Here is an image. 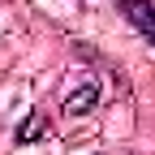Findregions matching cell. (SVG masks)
Segmentation results:
<instances>
[{"label":"cell","mask_w":155,"mask_h":155,"mask_svg":"<svg viewBox=\"0 0 155 155\" xmlns=\"http://www.w3.org/2000/svg\"><path fill=\"white\" fill-rule=\"evenodd\" d=\"M43 121H48L43 112H30L26 121H22V129H17V147H30V142L39 138V134H43Z\"/></svg>","instance_id":"3"},{"label":"cell","mask_w":155,"mask_h":155,"mask_svg":"<svg viewBox=\"0 0 155 155\" xmlns=\"http://www.w3.org/2000/svg\"><path fill=\"white\" fill-rule=\"evenodd\" d=\"M116 9H121V17L155 48V5L151 0H116Z\"/></svg>","instance_id":"1"},{"label":"cell","mask_w":155,"mask_h":155,"mask_svg":"<svg viewBox=\"0 0 155 155\" xmlns=\"http://www.w3.org/2000/svg\"><path fill=\"white\" fill-rule=\"evenodd\" d=\"M95 99H99V86L86 82L82 91H73L69 99H65V112H69V116H82V112H91V108H95Z\"/></svg>","instance_id":"2"}]
</instances>
